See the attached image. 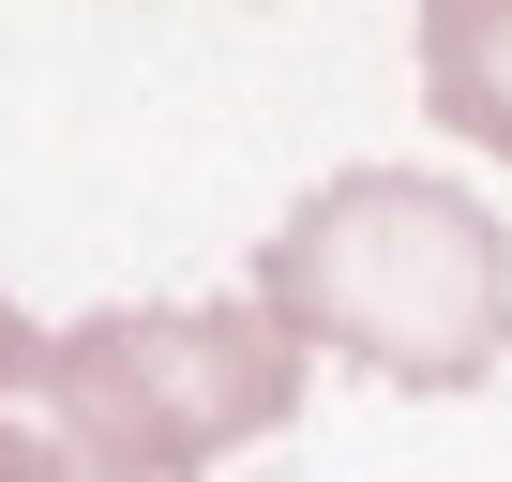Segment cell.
Here are the masks:
<instances>
[{"label":"cell","mask_w":512,"mask_h":482,"mask_svg":"<svg viewBox=\"0 0 512 482\" xmlns=\"http://www.w3.org/2000/svg\"><path fill=\"white\" fill-rule=\"evenodd\" d=\"M0 482H76V452H61V437H31V422H16V392H0Z\"/></svg>","instance_id":"cell-4"},{"label":"cell","mask_w":512,"mask_h":482,"mask_svg":"<svg viewBox=\"0 0 512 482\" xmlns=\"http://www.w3.org/2000/svg\"><path fill=\"white\" fill-rule=\"evenodd\" d=\"M302 332L272 302H106L76 332H46L31 392L76 452V482H196L241 437H287L302 422Z\"/></svg>","instance_id":"cell-2"},{"label":"cell","mask_w":512,"mask_h":482,"mask_svg":"<svg viewBox=\"0 0 512 482\" xmlns=\"http://www.w3.org/2000/svg\"><path fill=\"white\" fill-rule=\"evenodd\" d=\"M256 302L392 392H482L512 362V241L437 166H347L256 241Z\"/></svg>","instance_id":"cell-1"},{"label":"cell","mask_w":512,"mask_h":482,"mask_svg":"<svg viewBox=\"0 0 512 482\" xmlns=\"http://www.w3.org/2000/svg\"><path fill=\"white\" fill-rule=\"evenodd\" d=\"M422 106L512 166V0H422Z\"/></svg>","instance_id":"cell-3"}]
</instances>
